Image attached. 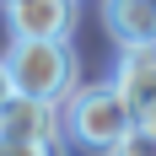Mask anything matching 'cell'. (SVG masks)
Instances as JSON below:
<instances>
[{"mask_svg": "<svg viewBox=\"0 0 156 156\" xmlns=\"http://www.w3.org/2000/svg\"><path fill=\"white\" fill-rule=\"evenodd\" d=\"M102 22L119 43H156V0H102Z\"/></svg>", "mask_w": 156, "mask_h": 156, "instance_id": "obj_6", "label": "cell"}, {"mask_svg": "<svg viewBox=\"0 0 156 156\" xmlns=\"http://www.w3.org/2000/svg\"><path fill=\"white\" fill-rule=\"evenodd\" d=\"M0 140H5V135H0Z\"/></svg>", "mask_w": 156, "mask_h": 156, "instance_id": "obj_11", "label": "cell"}, {"mask_svg": "<svg viewBox=\"0 0 156 156\" xmlns=\"http://www.w3.org/2000/svg\"><path fill=\"white\" fill-rule=\"evenodd\" d=\"M0 156H54L48 140H0Z\"/></svg>", "mask_w": 156, "mask_h": 156, "instance_id": "obj_8", "label": "cell"}, {"mask_svg": "<svg viewBox=\"0 0 156 156\" xmlns=\"http://www.w3.org/2000/svg\"><path fill=\"white\" fill-rule=\"evenodd\" d=\"M140 129H151V135H156V102H151V108H140Z\"/></svg>", "mask_w": 156, "mask_h": 156, "instance_id": "obj_10", "label": "cell"}, {"mask_svg": "<svg viewBox=\"0 0 156 156\" xmlns=\"http://www.w3.org/2000/svg\"><path fill=\"white\" fill-rule=\"evenodd\" d=\"M76 22V0H5L11 38H65Z\"/></svg>", "mask_w": 156, "mask_h": 156, "instance_id": "obj_4", "label": "cell"}, {"mask_svg": "<svg viewBox=\"0 0 156 156\" xmlns=\"http://www.w3.org/2000/svg\"><path fill=\"white\" fill-rule=\"evenodd\" d=\"M0 135L5 140H59V102L48 97H27L16 92L5 108H0Z\"/></svg>", "mask_w": 156, "mask_h": 156, "instance_id": "obj_3", "label": "cell"}, {"mask_svg": "<svg viewBox=\"0 0 156 156\" xmlns=\"http://www.w3.org/2000/svg\"><path fill=\"white\" fill-rule=\"evenodd\" d=\"M113 86L135 102V119H140V108L156 102V43H129L113 65Z\"/></svg>", "mask_w": 156, "mask_h": 156, "instance_id": "obj_5", "label": "cell"}, {"mask_svg": "<svg viewBox=\"0 0 156 156\" xmlns=\"http://www.w3.org/2000/svg\"><path fill=\"white\" fill-rule=\"evenodd\" d=\"M11 97H16V86H11V70H5V59H0V108H5Z\"/></svg>", "mask_w": 156, "mask_h": 156, "instance_id": "obj_9", "label": "cell"}, {"mask_svg": "<svg viewBox=\"0 0 156 156\" xmlns=\"http://www.w3.org/2000/svg\"><path fill=\"white\" fill-rule=\"evenodd\" d=\"M0 59L11 70L16 92L48 97V102H70L76 97V54L65 48V38H11V48Z\"/></svg>", "mask_w": 156, "mask_h": 156, "instance_id": "obj_2", "label": "cell"}, {"mask_svg": "<svg viewBox=\"0 0 156 156\" xmlns=\"http://www.w3.org/2000/svg\"><path fill=\"white\" fill-rule=\"evenodd\" d=\"M113 156H156V135H151V129H140V124H135V135H129V140L119 145Z\"/></svg>", "mask_w": 156, "mask_h": 156, "instance_id": "obj_7", "label": "cell"}, {"mask_svg": "<svg viewBox=\"0 0 156 156\" xmlns=\"http://www.w3.org/2000/svg\"><path fill=\"white\" fill-rule=\"evenodd\" d=\"M135 102H129L113 81H97V86H81L70 102H65V129L81 151L92 156H113L119 145L135 135Z\"/></svg>", "mask_w": 156, "mask_h": 156, "instance_id": "obj_1", "label": "cell"}]
</instances>
